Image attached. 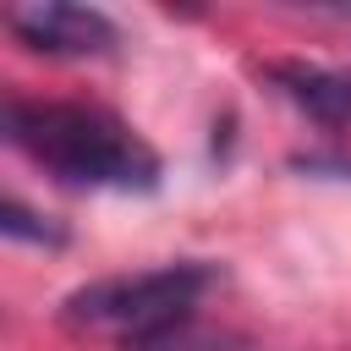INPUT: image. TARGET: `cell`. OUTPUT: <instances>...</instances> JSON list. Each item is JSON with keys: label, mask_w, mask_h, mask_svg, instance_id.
<instances>
[{"label": "cell", "mask_w": 351, "mask_h": 351, "mask_svg": "<svg viewBox=\"0 0 351 351\" xmlns=\"http://www.w3.org/2000/svg\"><path fill=\"white\" fill-rule=\"evenodd\" d=\"M269 82L307 110L318 126H351V71H329V66H307V60H274Z\"/></svg>", "instance_id": "cell-4"}, {"label": "cell", "mask_w": 351, "mask_h": 351, "mask_svg": "<svg viewBox=\"0 0 351 351\" xmlns=\"http://www.w3.org/2000/svg\"><path fill=\"white\" fill-rule=\"evenodd\" d=\"M5 137L33 165H44L66 186H115L148 192L159 181V154L110 110L66 104V99H11Z\"/></svg>", "instance_id": "cell-1"}, {"label": "cell", "mask_w": 351, "mask_h": 351, "mask_svg": "<svg viewBox=\"0 0 351 351\" xmlns=\"http://www.w3.org/2000/svg\"><path fill=\"white\" fill-rule=\"evenodd\" d=\"M143 351H247V346H236L230 335H214V329H203V324L192 318V324H181V329L159 335V340H154V346H143Z\"/></svg>", "instance_id": "cell-6"}, {"label": "cell", "mask_w": 351, "mask_h": 351, "mask_svg": "<svg viewBox=\"0 0 351 351\" xmlns=\"http://www.w3.org/2000/svg\"><path fill=\"white\" fill-rule=\"evenodd\" d=\"M208 285H214L208 263H165V269H143V274H110V280L77 285L60 302V318L82 335H104V340H121L126 351H143L159 335L192 324Z\"/></svg>", "instance_id": "cell-2"}, {"label": "cell", "mask_w": 351, "mask_h": 351, "mask_svg": "<svg viewBox=\"0 0 351 351\" xmlns=\"http://www.w3.org/2000/svg\"><path fill=\"white\" fill-rule=\"evenodd\" d=\"M0 230L11 236V241H33V247H60V230L44 219V214H33V208H22L16 197H5L0 203Z\"/></svg>", "instance_id": "cell-5"}, {"label": "cell", "mask_w": 351, "mask_h": 351, "mask_svg": "<svg viewBox=\"0 0 351 351\" xmlns=\"http://www.w3.org/2000/svg\"><path fill=\"white\" fill-rule=\"evenodd\" d=\"M5 27L16 44H27L38 55H60V60H88V55H104L115 44V22L93 5H71V0L5 5Z\"/></svg>", "instance_id": "cell-3"}]
</instances>
